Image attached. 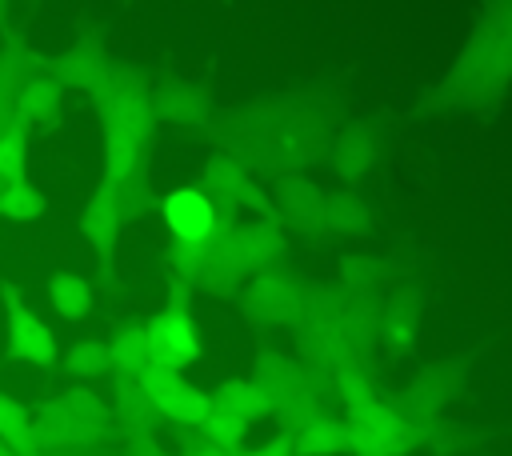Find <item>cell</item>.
Masks as SVG:
<instances>
[{
  "mask_svg": "<svg viewBox=\"0 0 512 456\" xmlns=\"http://www.w3.org/2000/svg\"><path fill=\"white\" fill-rule=\"evenodd\" d=\"M108 420V404L92 388H68L40 404L32 416V432L40 448H76L100 436Z\"/></svg>",
  "mask_w": 512,
  "mask_h": 456,
  "instance_id": "1",
  "label": "cell"
},
{
  "mask_svg": "<svg viewBox=\"0 0 512 456\" xmlns=\"http://www.w3.org/2000/svg\"><path fill=\"white\" fill-rule=\"evenodd\" d=\"M248 380L260 388L268 416H280L288 428L300 424L304 416L320 412V388H316L312 372H304L300 364H292L284 356H264Z\"/></svg>",
  "mask_w": 512,
  "mask_h": 456,
  "instance_id": "2",
  "label": "cell"
},
{
  "mask_svg": "<svg viewBox=\"0 0 512 456\" xmlns=\"http://www.w3.org/2000/svg\"><path fill=\"white\" fill-rule=\"evenodd\" d=\"M144 340L152 352V364L164 372H184L204 356V340H200V324L192 320V312L184 308H156L144 324Z\"/></svg>",
  "mask_w": 512,
  "mask_h": 456,
  "instance_id": "3",
  "label": "cell"
},
{
  "mask_svg": "<svg viewBox=\"0 0 512 456\" xmlns=\"http://www.w3.org/2000/svg\"><path fill=\"white\" fill-rule=\"evenodd\" d=\"M344 424H348V452L352 456H404V448L412 440V424L380 400L360 404L356 412H348Z\"/></svg>",
  "mask_w": 512,
  "mask_h": 456,
  "instance_id": "4",
  "label": "cell"
},
{
  "mask_svg": "<svg viewBox=\"0 0 512 456\" xmlns=\"http://www.w3.org/2000/svg\"><path fill=\"white\" fill-rule=\"evenodd\" d=\"M4 300H8V316H4V340H8V352L28 364V368H52L60 360V340L56 332L48 328V320L40 312H32L12 284L0 288Z\"/></svg>",
  "mask_w": 512,
  "mask_h": 456,
  "instance_id": "5",
  "label": "cell"
},
{
  "mask_svg": "<svg viewBox=\"0 0 512 456\" xmlns=\"http://www.w3.org/2000/svg\"><path fill=\"white\" fill-rule=\"evenodd\" d=\"M156 420H172V424H184V428H200L204 412H208V392L192 380H184L180 372H164V368H152L144 380H140Z\"/></svg>",
  "mask_w": 512,
  "mask_h": 456,
  "instance_id": "6",
  "label": "cell"
},
{
  "mask_svg": "<svg viewBox=\"0 0 512 456\" xmlns=\"http://www.w3.org/2000/svg\"><path fill=\"white\" fill-rule=\"evenodd\" d=\"M160 220L176 244H208L216 236V200L204 188L180 184L160 196Z\"/></svg>",
  "mask_w": 512,
  "mask_h": 456,
  "instance_id": "7",
  "label": "cell"
},
{
  "mask_svg": "<svg viewBox=\"0 0 512 456\" xmlns=\"http://www.w3.org/2000/svg\"><path fill=\"white\" fill-rule=\"evenodd\" d=\"M120 208H116V196L100 184L84 204H80V216H76V228L84 236V244L100 256H112L116 252V240H120Z\"/></svg>",
  "mask_w": 512,
  "mask_h": 456,
  "instance_id": "8",
  "label": "cell"
},
{
  "mask_svg": "<svg viewBox=\"0 0 512 456\" xmlns=\"http://www.w3.org/2000/svg\"><path fill=\"white\" fill-rule=\"evenodd\" d=\"M284 436L292 444V456H340V452H348V424L328 416V412L304 416Z\"/></svg>",
  "mask_w": 512,
  "mask_h": 456,
  "instance_id": "9",
  "label": "cell"
},
{
  "mask_svg": "<svg viewBox=\"0 0 512 456\" xmlns=\"http://www.w3.org/2000/svg\"><path fill=\"white\" fill-rule=\"evenodd\" d=\"M104 344H108V372L116 376V384H140L156 368L140 324H120L116 336Z\"/></svg>",
  "mask_w": 512,
  "mask_h": 456,
  "instance_id": "10",
  "label": "cell"
},
{
  "mask_svg": "<svg viewBox=\"0 0 512 456\" xmlns=\"http://www.w3.org/2000/svg\"><path fill=\"white\" fill-rule=\"evenodd\" d=\"M48 304L64 324H80L96 312V292H92L88 276H80L72 268H56L48 276Z\"/></svg>",
  "mask_w": 512,
  "mask_h": 456,
  "instance_id": "11",
  "label": "cell"
},
{
  "mask_svg": "<svg viewBox=\"0 0 512 456\" xmlns=\"http://www.w3.org/2000/svg\"><path fill=\"white\" fill-rule=\"evenodd\" d=\"M208 408L240 420V424H252V420H264L268 416V404L260 396V388L248 380V376H224L216 380V388L208 392Z\"/></svg>",
  "mask_w": 512,
  "mask_h": 456,
  "instance_id": "12",
  "label": "cell"
},
{
  "mask_svg": "<svg viewBox=\"0 0 512 456\" xmlns=\"http://www.w3.org/2000/svg\"><path fill=\"white\" fill-rule=\"evenodd\" d=\"M56 108H60V88H56L52 80H44V76H28V80H20V88H16V96H12V112H16L12 124L24 132V128H32V124L52 120Z\"/></svg>",
  "mask_w": 512,
  "mask_h": 456,
  "instance_id": "13",
  "label": "cell"
},
{
  "mask_svg": "<svg viewBox=\"0 0 512 456\" xmlns=\"http://www.w3.org/2000/svg\"><path fill=\"white\" fill-rule=\"evenodd\" d=\"M0 444H4L12 456H40V452H44V448L36 444L28 408H24L16 396H8V392H0Z\"/></svg>",
  "mask_w": 512,
  "mask_h": 456,
  "instance_id": "14",
  "label": "cell"
},
{
  "mask_svg": "<svg viewBox=\"0 0 512 456\" xmlns=\"http://www.w3.org/2000/svg\"><path fill=\"white\" fill-rule=\"evenodd\" d=\"M44 212H48V196H44L40 188H32L28 180L0 188V216H4V220L36 224V220H44Z\"/></svg>",
  "mask_w": 512,
  "mask_h": 456,
  "instance_id": "15",
  "label": "cell"
},
{
  "mask_svg": "<svg viewBox=\"0 0 512 456\" xmlns=\"http://www.w3.org/2000/svg\"><path fill=\"white\" fill-rule=\"evenodd\" d=\"M64 368L72 380H100L108 376V344L96 336H84L64 348Z\"/></svg>",
  "mask_w": 512,
  "mask_h": 456,
  "instance_id": "16",
  "label": "cell"
},
{
  "mask_svg": "<svg viewBox=\"0 0 512 456\" xmlns=\"http://www.w3.org/2000/svg\"><path fill=\"white\" fill-rule=\"evenodd\" d=\"M112 416H116L120 424H128V436H144V432H152V424H156V412H152V404H148V396H144L140 384H116Z\"/></svg>",
  "mask_w": 512,
  "mask_h": 456,
  "instance_id": "17",
  "label": "cell"
},
{
  "mask_svg": "<svg viewBox=\"0 0 512 456\" xmlns=\"http://www.w3.org/2000/svg\"><path fill=\"white\" fill-rule=\"evenodd\" d=\"M244 432H248V424H240V420H232L216 408H208L204 420H200V440L216 452H228V456H236V448L244 444Z\"/></svg>",
  "mask_w": 512,
  "mask_h": 456,
  "instance_id": "18",
  "label": "cell"
},
{
  "mask_svg": "<svg viewBox=\"0 0 512 456\" xmlns=\"http://www.w3.org/2000/svg\"><path fill=\"white\" fill-rule=\"evenodd\" d=\"M28 168V140L16 124L0 128V184H20Z\"/></svg>",
  "mask_w": 512,
  "mask_h": 456,
  "instance_id": "19",
  "label": "cell"
},
{
  "mask_svg": "<svg viewBox=\"0 0 512 456\" xmlns=\"http://www.w3.org/2000/svg\"><path fill=\"white\" fill-rule=\"evenodd\" d=\"M336 396L344 400L348 412H356L360 404L376 400V396H372V380L364 376V368H352V364H344V368L336 372Z\"/></svg>",
  "mask_w": 512,
  "mask_h": 456,
  "instance_id": "20",
  "label": "cell"
},
{
  "mask_svg": "<svg viewBox=\"0 0 512 456\" xmlns=\"http://www.w3.org/2000/svg\"><path fill=\"white\" fill-rule=\"evenodd\" d=\"M236 456H292V444H288L284 432H276V436H268V440H260L256 448H244V452H236Z\"/></svg>",
  "mask_w": 512,
  "mask_h": 456,
  "instance_id": "21",
  "label": "cell"
},
{
  "mask_svg": "<svg viewBox=\"0 0 512 456\" xmlns=\"http://www.w3.org/2000/svg\"><path fill=\"white\" fill-rule=\"evenodd\" d=\"M8 80H12V72H8V68H0V128H4V124H12V120H8V112H12V96H16V88H20V84H8Z\"/></svg>",
  "mask_w": 512,
  "mask_h": 456,
  "instance_id": "22",
  "label": "cell"
},
{
  "mask_svg": "<svg viewBox=\"0 0 512 456\" xmlns=\"http://www.w3.org/2000/svg\"><path fill=\"white\" fill-rule=\"evenodd\" d=\"M0 456H12V452H8V448H4V444H0Z\"/></svg>",
  "mask_w": 512,
  "mask_h": 456,
  "instance_id": "23",
  "label": "cell"
}]
</instances>
